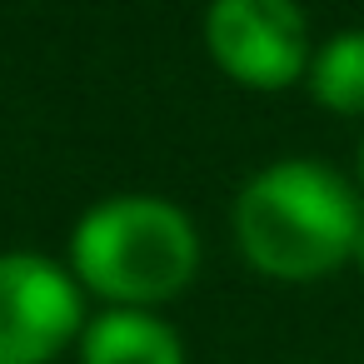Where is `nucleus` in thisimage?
Listing matches in <instances>:
<instances>
[{"label": "nucleus", "instance_id": "obj_1", "mask_svg": "<svg viewBox=\"0 0 364 364\" xmlns=\"http://www.w3.org/2000/svg\"><path fill=\"white\" fill-rule=\"evenodd\" d=\"M364 205L319 160H274L235 195V240L269 279H324L354 259Z\"/></svg>", "mask_w": 364, "mask_h": 364}, {"label": "nucleus", "instance_id": "obj_2", "mask_svg": "<svg viewBox=\"0 0 364 364\" xmlns=\"http://www.w3.org/2000/svg\"><path fill=\"white\" fill-rule=\"evenodd\" d=\"M200 269V235L170 200L115 195L85 210L70 230V274L115 309H155Z\"/></svg>", "mask_w": 364, "mask_h": 364}, {"label": "nucleus", "instance_id": "obj_3", "mask_svg": "<svg viewBox=\"0 0 364 364\" xmlns=\"http://www.w3.org/2000/svg\"><path fill=\"white\" fill-rule=\"evenodd\" d=\"M85 329V294L70 264L31 250L0 255V364H55Z\"/></svg>", "mask_w": 364, "mask_h": 364}, {"label": "nucleus", "instance_id": "obj_4", "mask_svg": "<svg viewBox=\"0 0 364 364\" xmlns=\"http://www.w3.org/2000/svg\"><path fill=\"white\" fill-rule=\"evenodd\" d=\"M205 46L250 90H284L309 70V26L294 0H210Z\"/></svg>", "mask_w": 364, "mask_h": 364}, {"label": "nucleus", "instance_id": "obj_5", "mask_svg": "<svg viewBox=\"0 0 364 364\" xmlns=\"http://www.w3.org/2000/svg\"><path fill=\"white\" fill-rule=\"evenodd\" d=\"M80 364H185V344L155 309H105L80 329Z\"/></svg>", "mask_w": 364, "mask_h": 364}, {"label": "nucleus", "instance_id": "obj_6", "mask_svg": "<svg viewBox=\"0 0 364 364\" xmlns=\"http://www.w3.org/2000/svg\"><path fill=\"white\" fill-rule=\"evenodd\" d=\"M309 95L334 115H364V31H339L309 55Z\"/></svg>", "mask_w": 364, "mask_h": 364}, {"label": "nucleus", "instance_id": "obj_7", "mask_svg": "<svg viewBox=\"0 0 364 364\" xmlns=\"http://www.w3.org/2000/svg\"><path fill=\"white\" fill-rule=\"evenodd\" d=\"M354 170H359V190H364V135H359V155H354Z\"/></svg>", "mask_w": 364, "mask_h": 364}, {"label": "nucleus", "instance_id": "obj_8", "mask_svg": "<svg viewBox=\"0 0 364 364\" xmlns=\"http://www.w3.org/2000/svg\"><path fill=\"white\" fill-rule=\"evenodd\" d=\"M354 264H359V274H364V230H359V245H354Z\"/></svg>", "mask_w": 364, "mask_h": 364}]
</instances>
